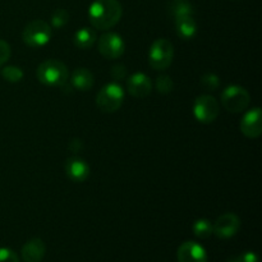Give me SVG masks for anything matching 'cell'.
I'll return each instance as SVG.
<instances>
[{
	"instance_id": "cell-25",
	"label": "cell",
	"mask_w": 262,
	"mask_h": 262,
	"mask_svg": "<svg viewBox=\"0 0 262 262\" xmlns=\"http://www.w3.org/2000/svg\"><path fill=\"white\" fill-rule=\"evenodd\" d=\"M10 54H12V49L9 43L4 40H0V67L9 60Z\"/></svg>"
},
{
	"instance_id": "cell-6",
	"label": "cell",
	"mask_w": 262,
	"mask_h": 262,
	"mask_svg": "<svg viewBox=\"0 0 262 262\" xmlns=\"http://www.w3.org/2000/svg\"><path fill=\"white\" fill-rule=\"evenodd\" d=\"M23 42L33 49L45 46L51 38V28L45 20L35 19L28 23L22 32Z\"/></svg>"
},
{
	"instance_id": "cell-20",
	"label": "cell",
	"mask_w": 262,
	"mask_h": 262,
	"mask_svg": "<svg viewBox=\"0 0 262 262\" xmlns=\"http://www.w3.org/2000/svg\"><path fill=\"white\" fill-rule=\"evenodd\" d=\"M2 77L10 83H17L23 79V71L19 67L8 66L2 69Z\"/></svg>"
},
{
	"instance_id": "cell-19",
	"label": "cell",
	"mask_w": 262,
	"mask_h": 262,
	"mask_svg": "<svg viewBox=\"0 0 262 262\" xmlns=\"http://www.w3.org/2000/svg\"><path fill=\"white\" fill-rule=\"evenodd\" d=\"M192 230H193V234L201 239H207L209 237H211V234H214L211 222H209L207 219L196 220L192 225Z\"/></svg>"
},
{
	"instance_id": "cell-16",
	"label": "cell",
	"mask_w": 262,
	"mask_h": 262,
	"mask_svg": "<svg viewBox=\"0 0 262 262\" xmlns=\"http://www.w3.org/2000/svg\"><path fill=\"white\" fill-rule=\"evenodd\" d=\"M177 35L183 40H192L197 33V23L194 17H179L176 18Z\"/></svg>"
},
{
	"instance_id": "cell-10",
	"label": "cell",
	"mask_w": 262,
	"mask_h": 262,
	"mask_svg": "<svg viewBox=\"0 0 262 262\" xmlns=\"http://www.w3.org/2000/svg\"><path fill=\"white\" fill-rule=\"evenodd\" d=\"M241 132L248 138H258L262 133V113L260 107H253L243 115L241 120Z\"/></svg>"
},
{
	"instance_id": "cell-14",
	"label": "cell",
	"mask_w": 262,
	"mask_h": 262,
	"mask_svg": "<svg viewBox=\"0 0 262 262\" xmlns=\"http://www.w3.org/2000/svg\"><path fill=\"white\" fill-rule=\"evenodd\" d=\"M46 252V246L40 238H32L22 247V258L26 262H41Z\"/></svg>"
},
{
	"instance_id": "cell-21",
	"label": "cell",
	"mask_w": 262,
	"mask_h": 262,
	"mask_svg": "<svg viewBox=\"0 0 262 262\" xmlns=\"http://www.w3.org/2000/svg\"><path fill=\"white\" fill-rule=\"evenodd\" d=\"M155 87L158 90L159 94H170L174 89V82L170 78V76H166V74H160V76L156 78Z\"/></svg>"
},
{
	"instance_id": "cell-24",
	"label": "cell",
	"mask_w": 262,
	"mask_h": 262,
	"mask_svg": "<svg viewBox=\"0 0 262 262\" xmlns=\"http://www.w3.org/2000/svg\"><path fill=\"white\" fill-rule=\"evenodd\" d=\"M110 77L114 81H122L127 77V68L123 64H115L110 69Z\"/></svg>"
},
{
	"instance_id": "cell-2",
	"label": "cell",
	"mask_w": 262,
	"mask_h": 262,
	"mask_svg": "<svg viewBox=\"0 0 262 262\" xmlns=\"http://www.w3.org/2000/svg\"><path fill=\"white\" fill-rule=\"evenodd\" d=\"M37 79L49 87H61L68 82V68L66 64L56 59H49L38 66L36 72Z\"/></svg>"
},
{
	"instance_id": "cell-4",
	"label": "cell",
	"mask_w": 262,
	"mask_h": 262,
	"mask_svg": "<svg viewBox=\"0 0 262 262\" xmlns=\"http://www.w3.org/2000/svg\"><path fill=\"white\" fill-rule=\"evenodd\" d=\"M174 58V46L166 38H158L148 50V64L155 71H165Z\"/></svg>"
},
{
	"instance_id": "cell-3",
	"label": "cell",
	"mask_w": 262,
	"mask_h": 262,
	"mask_svg": "<svg viewBox=\"0 0 262 262\" xmlns=\"http://www.w3.org/2000/svg\"><path fill=\"white\" fill-rule=\"evenodd\" d=\"M124 101V90L117 82L105 84L96 96V105L101 112L115 113Z\"/></svg>"
},
{
	"instance_id": "cell-13",
	"label": "cell",
	"mask_w": 262,
	"mask_h": 262,
	"mask_svg": "<svg viewBox=\"0 0 262 262\" xmlns=\"http://www.w3.org/2000/svg\"><path fill=\"white\" fill-rule=\"evenodd\" d=\"M64 169H66L67 177L72 182H76V183H82L90 177L89 164L82 160L81 158H78V156L67 159Z\"/></svg>"
},
{
	"instance_id": "cell-26",
	"label": "cell",
	"mask_w": 262,
	"mask_h": 262,
	"mask_svg": "<svg viewBox=\"0 0 262 262\" xmlns=\"http://www.w3.org/2000/svg\"><path fill=\"white\" fill-rule=\"evenodd\" d=\"M0 262H19V258L10 248H0Z\"/></svg>"
},
{
	"instance_id": "cell-28",
	"label": "cell",
	"mask_w": 262,
	"mask_h": 262,
	"mask_svg": "<svg viewBox=\"0 0 262 262\" xmlns=\"http://www.w3.org/2000/svg\"><path fill=\"white\" fill-rule=\"evenodd\" d=\"M241 260H242V262H258V257L256 253L253 252H246L243 253L242 256H241Z\"/></svg>"
},
{
	"instance_id": "cell-1",
	"label": "cell",
	"mask_w": 262,
	"mask_h": 262,
	"mask_svg": "<svg viewBox=\"0 0 262 262\" xmlns=\"http://www.w3.org/2000/svg\"><path fill=\"white\" fill-rule=\"evenodd\" d=\"M123 8L118 0H95L89 8V18L96 30L107 31L120 20Z\"/></svg>"
},
{
	"instance_id": "cell-17",
	"label": "cell",
	"mask_w": 262,
	"mask_h": 262,
	"mask_svg": "<svg viewBox=\"0 0 262 262\" xmlns=\"http://www.w3.org/2000/svg\"><path fill=\"white\" fill-rule=\"evenodd\" d=\"M168 10L171 15L176 18L179 17H194L196 10L192 3L189 0H169L168 3Z\"/></svg>"
},
{
	"instance_id": "cell-5",
	"label": "cell",
	"mask_w": 262,
	"mask_h": 262,
	"mask_svg": "<svg viewBox=\"0 0 262 262\" xmlns=\"http://www.w3.org/2000/svg\"><path fill=\"white\" fill-rule=\"evenodd\" d=\"M220 99H222L223 107L230 113L245 112L251 101L250 92L245 87L238 84H232L223 90Z\"/></svg>"
},
{
	"instance_id": "cell-18",
	"label": "cell",
	"mask_w": 262,
	"mask_h": 262,
	"mask_svg": "<svg viewBox=\"0 0 262 262\" xmlns=\"http://www.w3.org/2000/svg\"><path fill=\"white\" fill-rule=\"evenodd\" d=\"M96 32L95 30L89 27H82L81 30L77 31L74 33V45L78 49H82V50H87V49L92 48L94 43L96 42Z\"/></svg>"
},
{
	"instance_id": "cell-7",
	"label": "cell",
	"mask_w": 262,
	"mask_h": 262,
	"mask_svg": "<svg viewBox=\"0 0 262 262\" xmlns=\"http://www.w3.org/2000/svg\"><path fill=\"white\" fill-rule=\"evenodd\" d=\"M219 112V102L211 95H201L194 100L193 115L200 123L210 124V123L215 122Z\"/></svg>"
},
{
	"instance_id": "cell-8",
	"label": "cell",
	"mask_w": 262,
	"mask_h": 262,
	"mask_svg": "<svg viewBox=\"0 0 262 262\" xmlns=\"http://www.w3.org/2000/svg\"><path fill=\"white\" fill-rule=\"evenodd\" d=\"M97 49L104 58L114 60V59H119L124 54L125 43L122 36L118 33L106 32L100 36Z\"/></svg>"
},
{
	"instance_id": "cell-23",
	"label": "cell",
	"mask_w": 262,
	"mask_h": 262,
	"mask_svg": "<svg viewBox=\"0 0 262 262\" xmlns=\"http://www.w3.org/2000/svg\"><path fill=\"white\" fill-rule=\"evenodd\" d=\"M201 84L205 90L207 91H214L219 87L220 81H219V77L214 73H206L201 77Z\"/></svg>"
},
{
	"instance_id": "cell-11",
	"label": "cell",
	"mask_w": 262,
	"mask_h": 262,
	"mask_svg": "<svg viewBox=\"0 0 262 262\" xmlns=\"http://www.w3.org/2000/svg\"><path fill=\"white\" fill-rule=\"evenodd\" d=\"M178 262H207V253L201 245L196 242H184L177 252Z\"/></svg>"
},
{
	"instance_id": "cell-27",
	"label": "cell",
	"mask_w": 262,
	"mask_h": 262,
	"mask_svg": "<svg viewBox=\"0 0 262 262\" xmlns=\"http://www.w3.org/2000/svg\"><path fill=\"white\" fill-rule=\"evenodd\" d=\"M83 147H84L83 141H82L81 138H72V140L69 141V143H68L69 151H71V152H74V154L82 151V150H83Z\"/></svg>"
},
{
	"instance_id": "cell-15",
	"label": "cell",
	"mask_w": 262,
	"mask_h": 262,
	"mask_svg": "<svg viewBox=\"0 0 262 262\" xmlns=\"http://www.w3.org/2000/svg\"><path fill=\"white\" fill-rule=\"evenodd\" d=\"M95 83L94 74L91 71L86 68H77L72 73L71 77V86L73 89L79 90V91H89L92 89Z\"/></svg>"
},
{
	"instance_id": "cell-22",
	"label": "cell",
	"mask_w": 262,
	"mask_h": 262,
	"mask_svg": "<svg viewBox=\"0 0 262 262\" xmlns=\"http://www.w3.org/2000/svg\"><path fill=\"white\" fill-rule=\"evenodd\" d=\"M69 20V13L67 9H63V8H59L51 15V26L56 30L59 28H63L64 26L68 23Z\"/></svg>"
},
{
	"instance_id": "cell-29",
	"label": "cell",
	"mask_w": 262,
	"mask_h": 262,
	"mask_svg": "<svg viewBox=\"0 0 262 262\" xmlns=\"http://www.w3.org/2000/svg\"><path fill=\"white\" fill-rule=\"evenodd\" d=\"M228 262H242V260H241L239 257H237V258H232V260H229Z\"/></svg>"
},
{
	"instance_id": "cell-9",
	"label": "cell",
	"mask_w": 262,
	"mask_h": 262,
	"mask_svg": "<svg viewBox=\"0 0 262 262\" xmlns=\"http://www.w3.org/2000/svg\"><path fill=\"white\" fill-rule=\"evenodd\" d=\"M241 228V220L233 212H227L223 214L216 219V222L212 224V229H214V234L217 238L222 239H229V238L234 237L238 233Z\"/></svg>"
},
{
	"instance_id": "cell-12",
	"label": "cell",
	"mask_w": 262,
	"mask_h": 262,
	"mask_svg": "<svg viewBox=\"0 0 262 262\" xmlns=\"http://www.w3.org/2000/svg\"><path fill=\"white\" fill-rule=\"evenodd\" d=\"M127 90L133 97L145 99L152 91V83L145 73H135L128 78Z\"/></svg>"
}]
</instances>
